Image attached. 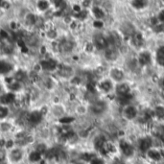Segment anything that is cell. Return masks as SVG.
I'll return each instance as SVG.
<instances>
[{
    "instance_id": "cell-2",
    "label": "cell",
    "mask_w": 164,
    "mask_h": 164,
    "mask_svg": "<svg viewBox=\"0 0 164 164\" xmlns=\"http://www.w3.org/2000/svg\"><path fill=\"white\" fill-rule=\"evenodd\" d=\"M13 115V109L9 106L0 104V120L11 118Z\"/></svg>"
},
{
    "instance_id": "cell-6",
    "label": "cell",
    "mask_w": 164,
    "mask_h": 164,
    "mask_svg": "<svg viewBox=\"0 0 164 164\" xmlns=\"http://www.w3.org/2000/svg\"><path fill=\"white\" fill-rule=\"evenodd\" d=\"M92 25H93V27L95 29L100 30V29H102L104 27V22H103V20H97V19H95L93 21V24Z\"/></svg>"
},
{
    "instance_id": "cell-4",
    "label": "cell",
    "mask_w": 164,
    "mask_h": 164,
    "mask_svg": "<svg viewBox=\"0 0 164 164\" xmlns=\"http://www.w3.org/2000/svg\"><path fill=\"white\" fill-rule=\"evenodd\" d=\"M131 5L136 10H141L147 6V0H132Z\"/></svg>"
},
{
    "instance_id": "cell-5",
    "label": "cell",
    "mask_w": 164,
    "mask_h": 164,
    "mask_svg": "<svg viewBox=\"0 0 164 164\" xmlns=\"http://www.w3.org/2000/svg\"><path fill=\"white\" fill-rule=\"evenodd\" d=\"M0 163L7 164V148L0 146Z\"/></svg>"
},
{
    "instance_id": "cell-3",
    "label": "cell",
    "mask_w": 164,
    "mask_h": 164,
    "mask_svg": "<svg viewBox=\"0 0 164 164\" xmlns=\"http://www.w3.org/2000/svg\"><path fill=\"white\" fill-rule=\"evenodd\" d=\"M91 12H92L93 17H94L95 19H97V20H103L104 18L106 17L105 12H104V10H103L101 7H99V6H94V7H92Z\"/></svg>"
},
{
    "instance_id": "cell-1",
    "label": "cell",
    "mask_w": 164,
    "mask_h": 164,
    "mask_svg": "<svg viewBox=\"0 0 164 164\" xmlns=\"http://www.w3.org/2000/svg\"><path fill=\"white\" fill-rule=\"evenodd\" d=\"M29 149L13 145L7 149V164H27Z\"/></svg>"
},
{
    "instance_id": "cell-7",
    "label": "cell",
    "mask_w": 164,
    "mask_h": 164,
    "mask_svg": "<svg viewBox=\"0 0 164 164\" xmlns=\"http://www.w3.org/2000/svg\"><path fill=\"white\" fill-rule=\"evenodd\" d=\"M83 1H85V0H83Z\"/></svg>"
}]
</instances>
